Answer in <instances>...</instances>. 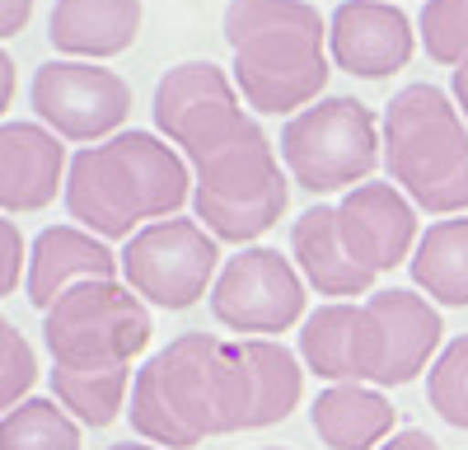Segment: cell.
Wrapping results in <instances>:
<instances>
[{"mask_svg":"<svg viewBox=\"0 0 468 450\" xmlns=\"http://www.w3.org/2000/svg\"><path fill=\"white\" fill-rule=\"evenodd\" d=\"M304 390V370L291 348L267 338L178 333L132 380L127 418L150 445L192 450L207 436L253 432L286 423Z\"/></svg>","mask_w":468,"mask_h":450,"instance_id":"6da1fadb","label":"cell"},{"mask_svg":"<svg viewBox=\"0 0 468 450\" xmlns=\"http://www.w3.org/2000/svg\"><path fill=\"white\" fill-rule=\"evenodd\" d=\"M160 127L192 169V207L216 240L244 244L282 220L291 193L267 132L244 112L234 80L216 61H178L154 85Z\"/></svg>","mask_w":468,"mask_h":450,"instance_id":"7a4b0ae2","label":"cell"},{"mask_svg":"<svg viewBox=\"0 0 468 450\" xmlns=\"http://www.w3.org/2000/svg\"><path fill=\"white\" fill-rule=\"evenodd\" d=\"M150 310L127 282H80L43 315L57 403L85 427H112L127 408L132 361L150 348Z\"/></svg>","mask_w":468,"mask_h":450,"instance_id":"3957f363","label":"cell"},{"mask_svg":"<svg viewBox=\"0 0 468 450\" xmlns=\"http://www.w3.org/2000/svg\"><path fill=\"white\" fill-rule=\"evenodd\" d=\"M441 315L426 295L384 286L361 305H319L300 324V357L333 385H408L441 348Z\"/></svg>","mask_w":468,"mask_h":450,"instance_id":"277c9868","label":"cell"},{"mask_svg":"<svg viewBox=\"0 0 468 450\" xmlns=\"http://www.w3.org/2000/svg\"><path fill=\"white\" fill-rule=\"evenodd\" d=\"M417 249V211L394 183H361L291 225V253L319 295H361Z\"/></svg>","mask_w":468,"mask_h":450,"instance_id":"5b68a950","label":"cell"},{"mask_svg":"<svg viewBox=\"0 0 468 450\" xmlns=\"http://www.w3.org/2000/svg\"><path fill=\"white\" fill-rule=\"evenodd\" d=\"M220 33L234 52V90L258 112H304L328 85V24L309 0H229Z\"/></svg>","mask_w":468,"mask_h":450,"instance_id":"8992f818","label":"cell"},{"mask_svg":"<svg viewBox=\"0 0 468 450\" xmlns=\"http://www.w3.org/2000/svg\"><path fill=\"white\" fill-rule=\"evenodd\" d=\"M192 193L187 160L154 132H117L66 169V211L99 240H132L141 220H169Z\"/></svg>","mask_w":468,"mask_h":450,"instance_id":"52a82bcc","label":"cell"},{"mask_svg":"<svg viewBox=\"0 0 468 450\" xmlns=\"http://www.w3.org/2000/svg\"><path fill=\"white\" fill-rule=\"evenodd\" d=\"M384 165L394 188L436 216L468 207V127L436 85H403L384 108Z\"/></svg>","mask_w":468,"mask_h":450,"instance_id":"ba28073f","label":"cell"},{"mask_svg":"<svg viewBox=\"0 0 468 450\" xmlns=\"http://www.w3.org/2000/svg\"><path fill=\"white\" fill-rule=\"evenodd\" d=\"M384 155V132L361 99H319L282 127V160L304 193H342L370 183Z\"/></svg>","mask_w":468,"mask_h":450,"instance_id":"9c48e42d","label":"cell"},{"mask_svg":"<svg viewBox=\"0 0 468 450\" xmlns=\"http://www.w3.org/2000/svg\"><path fill=\"white\" fill-rule=\"evenodd\" d=\"M117 262H122V277L141 300L160 310H187L207 295V286H216L220 249L207 225L169 216L136 230L127 249L117 253Z\"/></svg>","mask_w":468,"mask_h":450,"instance_id":"30bf717a","label":"cell"},{"mask_svg":"<svg viewBox=\"0 0 468 450\" xmlns=\"http://www.w3.org/2000/svg\"><path fill=\"white\" fill-rule=\"evenodd\" d=\"M28 103L37 123L57 132L61 141H99L117 132L132 112V85L117 70H103L94 61H43L33 70Z\"/></svg>","mask_w":468,"mask_h":450,"instance_id":"8fae6325","label":"cell"},{"mask_svg":"<svg viewBox=\"0 0 468 450\" xmlns=\"http://www.w3.org/2000/svg\"><path fill=\"white\" fill-rule=\"evenodd\" d=\"M211 315L234 333H286L304 315V282L282 249H239L211 286Z\"/></svg>","mask_w":468,"mask_h":450,"instance_id":"7c38bea8","label":"cell"},{"mask_svg":"<svg viewBox=\"0 0 468 450\" xmlns=\"http://www.w3.org/2000/svg\"><path fill=\"white\" fill-rule=\"evenodd\" d=\"M333 61L361 80H384L412 61V19L388 0H342L328 24Z\"/></svg>","mask_w":468,"mask_h":450,"instance_id":"4fadbf2b","label":"cell"},{"mask_svg":"<svg viewBox=\"0 0 468 450\" xmlns=\"http://www.w3.org/2000/svg\"><path fill=\"white\" fill-rule=\"evenodd\" d=\"M117 273H122V262L99 235L80 230V225H48L28 249V273H24L28 305L48 315L57 305V295H66L70 286L112 282Z\"/></svg>","mask_w":468,"mask_h":450,"instance_id":"5bb4252c","label":"cell"},{"mask_svg":"<svg viewBox=\"0 0 468 450\" xmlns=\"http://www.w3.org/2000/svg\"><path fill=\"white\" fill-rule=\"evenodd\" d=\"M66 145L37 123H0V211H43L66 193Z\"/></svg>","mask_w":468,"mask_h":450,"instance_id":"9a60e30c","label":"cell"},{"mask_svg":"<svg viewBox=\"0 0 468 450\" xmlns=\"http://www.w3.org/2000/svg\"><path fill=\"white\" fill-rule=\"evenodd\" d=\"M141 0H57L48 38L70 61H99L127 52L141 33Z\"/></svg>","mask_w":468,"mask_h":450,"instance_id":"2e32d148","label":"cell"},{"mask_svg":"<svg viewBox=\"0 0 468 450\" xmlns=\"http://www.w3.org/2000/svg\"><path fill=\"white\" fill-rule=\"evenodd\" d=\"M309 427L328 450H375L394 436V403L375 385H328L309 403Z\"/></svg>","mask_w":468,"mask_h":450,"instance_id":"e0dca14e","label":"cell"},{"mask_svg":"<svg viewBox=\"0 0 468 450\" xmlns=\"http://www.w3.org/2000/svg\"><path fill=\"white\" fill-rule=\"evenodd\" d=\"M412 282L441 300V305H468V216L436 220L408 258Z\"/></svg>","mask_w":468,"mask_h":450,"instance_id":"ac0fdd59","label":"cell"},{"mask_svg":"<svg viewBox=\"0 0 468 450\" xmlns=\"http://www.w3.org/2000/svg\"><path fill=\"white\" fill-rule=\"evenodd\" d=\"M0 450H80V423L57 399H24L0 418Z\"/></svg>","mask_w":468,"mask_h":450,"instance_id":"d6986e66","label":"cell"},{"mask_svg":"<svg viewBox=\"0 0 468 450\" xmlns=\"http://www.w3.org/2000/svg\"><path fill=\"white\" fill-rule=\"evenodd\" d=\"M426 403H431L450 427L468 432V333L436 357L431 380H426Z\"/></svg>","mask_w":468,"mask_h":450,"instance_id":"ffe728a7","label":"cell"},{"mask_svg":"<svg viewBox=\"0 0 468 450\" xmlns=\"http://www.w3.org/2000/svg\"><path fill=\"white\" fill-rule=\"evenodd\" d=\"M421 48L441 66H459L468 57V0H426L421 10Z\"/></svg>","mask_w":468,"mask_h":450,"instance_id":"44dd1931","label":"cell"},{"mask_svg":"<svg viewBox=\"0 0 468 450\" xmlns=\"http://www.w3.org/2000/svg\"><path fill=\"white\" fill-rule=\"evenodd\" d=\"M37 385V357L33 343L0 315V418L10 408H19L28 399V390Z\"/></svg>","mask_w":468,"mask_h":450,"instance_id":"7402d4cb","label":"cell"},{"mask_svg":"<svg viewBox=\"0 0 468 450\" xmlns=\"http://www.w3.org/2000/svg\"><path fill=\"white\" fill-rule=\"evenodd\" d=\"M28 273V249H24V235L19 225L0 216V295H10L19 286V277Z\"/></svg>","mask_w":468,"mask_h":450,"instance_id":"603a6c76","label":"cell"},{"mask_svg":"<svg viewBox=\"0 0 468 450\" xmlns=\"http://www.w3.org/2000/svg\"><path fill=\"white\" fill-rule=\"evenodd\" d=\"M33 19V0H0V38L24 33Z\"/></svg>","mask_w":468,"mask_h":450,"instance_id":"cb8c5ba5","label":"cell"},{"mask_svg":"<svg viewBox=\"0 0 468 450\" xmlns=\"http://www.w3.org/2000/svg\"><path fill=\"white\" fill-rule=\"evenodd\" d=\"M379 450H441V441L426 436V432H417V427H408V432H394Z\"/></svg>","mask_w":468,"mask_h":450,"instance_id":"d4e9b609","label":"cell"},{"mask_svg":"<svg viewBox=\"0 0 468 450\" xmlns=\"http://www.w3.org/2000/svg\"><path fill=\"white\" fill-rule=\"evenodd\" d=\"M15 103V61H10V52L0 48V112H5Z\"/></svg>","mask_w":468,"mask_h":450,"instance_id":"484cf974","label":"cell"},{"mask_svg":"<svg viewBox=\"0 0 468 450\" xmlns=\"http://www.w3.org/2000/svg\"><path fill=\"white\" fill-rule=\"evenodd\" d=\"M454 103H459V112L468 118V57L454 66Z\"/></svg>","mask_w":468,"mask_h":450,"instance_id":"4316f807","label":"cell"},{"mask_svg":"<svg viewBox=\"0 0 468 450\" xmlns=\"http://www.w3.org/2000/svg\"><path fill=\"white\" fill-rule=\"evenodd\" d=\"M108 450H160V445H141V441H117V445H108Z\"/></svg>","mask_w":468,"mask_h":450,"instance_id":"83f0119b","label":"cell"},{"mask_svg":"<svg viewBox=\"0 0 468 450\" xmlns=\"http://www.w3.org/2000/svg\"><path fill=\"white\" fill-rule=\"evenodd\" d=\"M262 450H286V445H262Z\"/></svg>","mask_w":468,"mask_h":450,"instance_id":"f1b7e54d","label":"cell"}]
</instances>
